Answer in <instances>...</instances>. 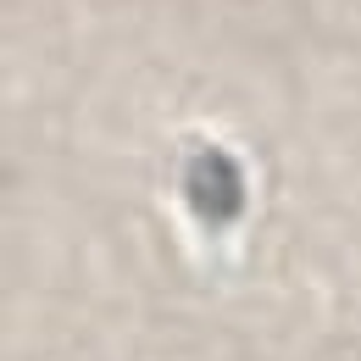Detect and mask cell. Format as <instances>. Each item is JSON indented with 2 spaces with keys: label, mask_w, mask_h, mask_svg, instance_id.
I'll use <instances>...</instances> for the list:
<instances>
[{
  "label": "cell",
  "mask_w": 361,
  "mask_h": 361,
  "mask_svg": "<svg viewBox=\"0 0 361 361\" xmlns=\"http://www.w3.org/2000/svg\"><path fill=\"white\" fill-rule=\"evenodd\" d=\"M195 206L200 212H212V217H228L233 212V200H239V173L228 167L217 150H206L200 161H195Z\"/></svg>",
  "instance_id": "6da1fadb"
}]
</instances>
